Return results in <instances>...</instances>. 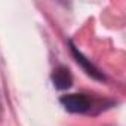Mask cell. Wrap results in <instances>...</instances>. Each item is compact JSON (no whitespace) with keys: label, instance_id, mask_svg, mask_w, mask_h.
Here are the masks:
<instances>
[{"label":"cell","instance_id":"6da1fadb","mask_svg":"<svg viewBox=\"0 0 126 126\" xmlns=\"http://www.w3.org/2000/svg\"><path fill=\"white\" fill-rule=\"evenodd\" d=\"M61 104L70 113H86L91 110V101L83 94H70L61 96Z\"/></svg>","mask_w":126,"mask_h":126},{"label":"cell","instance_id":"7a4b0ae2","mask_svg":"<svg viewBox=\"0 0 126 126\" xmlns=\"http://www.w3.org/2000/svg\"><path fill=\"white\" fill-rule=\"evenodd\" d=\"M52 82L56 89H68L73 85V76L67 67H56L52 73Z\"/></svg>","mask_w":126,"mask_h":126},{"label":"cell","instance_id":"3957f363","mask_svg":"<svg viewBox=\"0 0 126 126\" xmlns=\"http://www.w3.org/2000/svg\"><path fill=\"white\" fill-rule=\"evenodd\" d=\"M71 52H73V55H74L76 61H77V62H80V64L83 65V68L86 70V73H88L89 76H92V77H95V79H99V80H104V76H102V74H101V73H99V71L92 65V64H91V62H89V61H88V59H86V58H85V56H83V55H82L76 47H74V46H71Z\"/></svg>","mask_w":126,"mask_h":126}]
</instances>
